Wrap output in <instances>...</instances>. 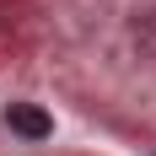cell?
<instances>
[{
	"mask_svg": "<svg viewBox=\"0 0 156 156\" xmlns=\"http://www.w3.org/2000/svg\"><path fill=\"white\" fill-rule=\"evenodd\" d=\"M5 129L38 145V140H48V135H54V119H48L38 102H11V108H5Z\"/></svg>",
	"mask_w": 156,
	"mask_h": 156,
	"instance_id": "cell-1",
	"label": "cell"
}]
</instances>
